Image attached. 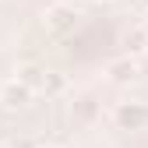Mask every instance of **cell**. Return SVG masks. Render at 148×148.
<instances>
[{
  "mask_svg": "<svg viewBox=\"0 0 148 148\" xmlns=\"http://www.w3.org/2000/svg\"><path fill=\"white\" fill-rule=\"evenodd\" d=\"M78 21H81V14H78V7H71V4H53L42 14V25H46L49 35H71L74 28H78Z\"/></svg>",
  "mask_w": 148,
  "mask_h": 148,
  "instance_id": "cell-1",
  "label": "cell"
},
{
  "mask_svg": "<svg viewBox=\"0 0 148 148\" xmlns=\"http://www.w3.org/2000/svg\"><path fill=\"white\" fill-rule=\"evenodd\" d=\"M32 95H35V92L25 81H18V78L0 81V109H7V113H21V109H28L32 106Z\"/></svg>",
  "mask_w": 148,
  "mask_h": 148,
  "instance_id": "cell-2",
  "label": "cell"
},
{
  "mask_svg": "<svg viewBox=\"0 0 148 148\" xmlns=\"http://www.w3.org/2000/svg\"><path fill=\"white\" fill-rule=\"evenodd\" d=\"M113 123L120 131H145L148 127V106L145 102H120L116 113H113Z\"/></svg>",
  "mask_w": 148,
  "mask_h": 148,
  "instance_id": "cell-3",
  "label": "cell"
},
{
  "mask_svg": "<svg viewBox=\"0 0 148 148\" xmlns=\"http://www.w3.org/2000/svg\"><path fill=\"white\" fill-rule=\"evenodd\" d=\"M138 74H141V64H138V57H131V53L106 64V78L113 85H131V81H138Z\"/></svg>",
  "mask_w": 148,
  "mask_h": 148,
  "instance_id": "cell-4",
  "label": "cell"
},
{
  "mask_svg": "<svg viewBox=\"0 0 148 148\" xmlns=\"http://www.w3.org/2000/svg\"><path fill=\"white\" fill-rule=\"evenodd\" d=\"M67 88H71V81H67V74H64V71H46V74H42L39 92H42L46 99H60Z\"/></svg>",
  "mask_w": 148,
  "mask_h": 148,
  "instance_id": "cell-5",
  "label": "cell"
},
{
  "mask_svg": "<svg viewBox=\"0 0 148 148\" xmlns=\"http://www.w3.org/2000/svg\"><path fill=\"white\" fill-rule=\"evenodd\" d=\"M42 74H46V67H42V64H18L14 78H18V81H25L32 92H39V85H42Z\"/></svg>",
  "mask_w": 148,
  "mask_h": 148,
  "instance_id": "cell-6",
  "label": "cell"
},
{
  "mask_svg": "<svg viewBox=\"0 0 148 148\" xmlns=\"http://www.w3.org/2000/svg\"><path fill=\"white\" fill-rule=\"evenodd\" d=\"M145 35H148L145 28L134 32V35H127V46H131V53H141V49H145Z\"/></svg>",
  "mask_w": 148,
  "mask_h": 148,
  "instance_id": "cell-7",
  "label": "cell"
},
{
  "mask_svg": "<svg viewBox=\"0 0 148 148\" xmlns=\"http://www.w3.org/2000/svg\"><path fill=\"white\" fill-rule=\"evenodd\" d=\"M141 28H145V32H148V7H145V25H141Z\"/></svg>",
  "mask_w": 148,
  "mask_h": 148,
  "instance_id": "cell-8",
  "label": "cell"
},
{
  "mask_svg": "<svg viewBox=\"0 0 148 148\" xmlns=\"http://www.w3.org/2000/svg\"><path fill=\"white\" fill-rule=\"evenodd\" d=\"M39 148H60V145H39Z\"/></svg>",
  "mask_w": 148,
  "mask_h": 148,
  "instance_id": "cell-9",
  "label": "cell"
},
{
  "mask_svg": "<svg viewBox=\"0 0 148 148\" xmlns=\"http://www.w3.org/2000/svg\"><path fill=\"white\" fill-rule=\"evenodd\" d=\"M88 4H102V0H88Z\"/></svg>",
  "mask_w": 148,
  "mask_h": 148,
  "instance_id": "cell-10",
  "label": "cell"
},
{
  "mask_svg": "<svg viewBox=\"0 0 148 148\" xmlns=\"http://www.w3.org/2000/svg\"><path fill=\"white\" fill-rule=\"evenodd\" d=\"M0 148H11V145H4V141H0Z\"/></svg>",
  "mask_w": 148,
  "mask_h": 148,
  "instance_id": "cell-11",
  "label": "cell"
}]
</instances>
